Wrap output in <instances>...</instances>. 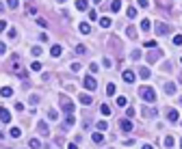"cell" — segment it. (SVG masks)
Returning a JSON list of instances; mask_svg holds the SVG:
<instances>
[{
	"label": "cell",
	"mask_w": 182,
	"mask_h": 149,
	"mask_svg": "<svg viewBox=\"0 0 182 149\" xmlns=\"http://www.w3.org/2000/svg\"><path fill=\"white\" fill-rule=\"evenodd\" d=\"M126 35H128L130 39H134V37H136V30H134V26H128V28H126Z\"/></svg>",
	"instance_id": "obj_24"
},
{
	"label": "cell",
	"mask_w": 182,
	"mask_h": 149,
	"mask_svg": "<svg viewBox=\"0 0 182 149\" xmlns=\"http://www.w3.org/2000/svg\"><path fill=\"white\" fill-rule=\"evenodd\" d=\"M85 89H89V91H96L98 89V82H96L93 76H85Z\"/></svg>",
	"instance_id": "obj_4"
},
{
	"label": "cell",
	"mask_w": 182,
	"mask_h": 149,
	"mask_svg": "<svg viewBox=\"0 0 182 149\" xmlns=\"http://www.w3.org/2000/svg\"><path fill=\"white\" fill-rule=\"evenodd\" d=\"M165 93H167V95H173V93H176V84H173V82H167V84H165Z\"/></svg>",
	"instance_id": "obj_18"
},
{
	"label": "cell",
	"mask_w": 182,
	"mask_h": 149,
	"mask_svg": "<svg viewBox=\"0 0 182 149\" xmlns=\"http://www.w3.org/2000/svg\"><path fill=\"white\" fill-rule=\"evenodd\" d=\"M28 147H31V149H39V147H41V143H39L37 138H31V140H28Z\"/></svg>",
	"instance_id": "obj_21"
},
{
	"label": "cell",
	"mask_w": 182,
	"mask_h": 149,
	"mask_svg": "<svg viewBox=\"0 0 182 149\" xmlns=\"http://www.w3.org/2000/svg\"><path fill=\"white\" fill-rule=\"evenodd\" d=\"M119 126H122V130H124V132H132L134 123H132L130 119H122V123H119Z\"/></svg>",
	"instance_id": "obj_5"
},
{
	"label": "cell",
	"mask_w": 182,
	"mask_h": 149,
	"mask_svg": "<svg viewBox=\"0 0 182 149\" xmlns=\"http://www.w3.org/2000/svg\"><path fill=\"white\" fill-rule=\"evenodd\" d=\"M39 102V95H31V104H37Z\"/></svg>",
	"instance_id": "obj_47"
},
{
	"label": "cell",
	"mask_w": 182,
	"mask_h": 149,
	"mask_svg": "<svg viewBox=\"0 0 182 149\" xmlns=\"http://www.w3.org/2000/svg\"><path fill=\"white\" fill-rule=\"evenodd\" d=\"M180 61H182V59H180Z\"/></svg>",
	"instance_id": "obj_60"
},
{
	"label": "cell",
	"mask_w": 182,
	"mask_h": 149,
	"mask_svg": "<svg viewBox=\"0 0 182 149\" xmlns=\"http://www.w3.org/2000/svg\"><path fill=\"white\" fill-rule=\"evenodd\" d=\"M59 99H61V110H63L65 115H72V112H74V104H72V99H70V97H65V95H61Z\"/></svg>",
	"instance_id": "obj_2"
},
{
	"label": "cell",
	"mask_w": 182,
	"mask_h": 149,
	"mask_svg": "<svg viewBox=\"0 0 182 149\" xmlns=\"http://www.w3.org/2000/svg\"><path fill=\"white\" fill-rule=\"evenodd\" d=\"M173 143H176V140H173L171 136H167V138H165V147H167V149H171V147H173Z\"/></svg>",
	"instance_id": "obj_33"
},
{
	"label": "cell",
	"mask_w": 182,
	"mask_h": 149,
	"mask_svg": "<svg viewBox=\"0 0 182 149\" xmlns=\"http://www.w3.org/2000/svg\"><path fill=\"white\" fill-rule=\"evenodd\" d=\"M119 9H122V0H113V2H111V11H113V13H117Z\"/></svg>",
	"instance_id": "obj_16"
},
{
	"label": "cell",
	"mask_w": 182,
	"mask_h": 149,
	"mask_svg": "<svg viewBox=\"0 0 182 149\" xmlns=\"http://www.w3.org/2000/svg\"><path fill=\"white\" fill-rule=\"evenodd\" d=\"M70 69H72V71H80V65H78V63H72V67H70Z\"/></svg>",
	"instance_id": "obj_45"
},
{
	"label": "cell",
	"mask_w": 182,
	"mask_h": 149,
	"mask_svg": "<svg viewBox=\"0 0 182 149\" xmlns=\"http://www.w3.org/2000/svg\"><path fill=\"white\" fill-rule=\"evenodd\" d=\"M78 28H80V33H82V35H89V33H91V26H89V24H85V22L80 24Z\"/></svg>",
	"instance_id": "obj_20"
},
{
	"label": "cell",
	"mask_w": 182,
	"mask_h": 149,
	"mask_svg": "<svg viewBox=\"0 0 182 149\" xmlns=\"http://www.w3.org/2000/svg\"><path fill=\"white\" fill-rule=\"evenodd\" d=\"M89 20H98V13L96 11H89Z\"/></svg>",
	"instance_id": "obj_46"
},
{
	"label": "cell",
	"mask_w": 182,
	"mask_h": 149,
	"mask_svg": "<svg viewBox=\"0 0 182 149\" xmlns=\"http://www.w3.org/2000/svg\"><path fill=\"white\" fill-rule=\"evenodd\" d=\"M67 149H78V147H76V143H70V145H67Z\"/></svg>",
	"instance_id": "obj_52"
},
{
	"label": "cell",
	"mask_w": 182,
	"mask_h": 149,
	"mask_svg": "<svg viewBox=\"0 0 182 149\" xmlns=\"http://www.w3.org/2000/svg\"><path fill=\"white\" fill-rule=\"evenodd\" d=\"M106 128H108V123H106V121H98V130H102V132H104Z\"/></svg>",
	"instance_id": "obj_36"
},
{
	"label": "cell",
	"mask_w": 182,
	"mask_h": 149,
	"mask_svg": "<svg viewBox=\"0 0 182 149\" xmlns=\"http://www.w3.org/2000/svg\"><path fill=\"white\" fill-rule=\"evenodd\" d=\"M80 104H85V106H89V104H93V99H91V95H85V93H80Z\"/></svg>",
	"instance_id": "obj_10"
},
{
	"label": "cell",
	"mask_w": 182,
	"mask_h": 149,
	"mask_svg": "<svg viewBox=\"0 0 182 149\" xmlns=\"http://www.w3.org/2000/svg\"><path fill=\"white\" fill-rule=\"evenodd\" d=\"M89 69H91V71H93V73H96V71H100V67H98V63H91V65H89Z\"/></svg>",
	"instance_id": "obj_42"
},
{
	"label": "cell",
	"mask_w": 182,
	"mask_h": 149,
	"mask_svg": "<svg viewBox=\"0 0 182 149\" xmlns=\"http://www.w3.org/2000/svg\"><path fill=\"white\" fill-rule=\"evenodd\" d=\"M167 119L173 123V121H178V110H173V108H169L167 110Z\"/></svg>",
	"instance_id": "obj_15"
},
{
	"label": "cell",
	"mask_w": 182,
	"mask_h": 149,
	"mask_svg": "<svg viewBox=\"0 0 182 149\" xmlns=\"http://www.w3.org/2000/svg\"><path fill=\"white\" fill-rule=\"evenodd\" d=\"M150 26H152L150 20H143V22H141V30H150Z\"/></svg>",
	"instance_id": "obj_29"
},
{
	"label": "cell",
	"mask_w": 182,
	"mask_h": 149,
	"mask_svg": "<svg viewBox=\"0 0 182 149\" xmlns=\"http://www.w3.org/2000/svg\"><path fill=\"white\" fill-rule=\"evenodd\" d=\"M37 24H39V26H43V28H46V26H48V22H46L43 17H37Z\"/></svg>",
	"instance_id": "obj_40"
},
{
	"label": "cell",
	"mask_w": 182,
	"mask_h": 149,
	"mask_svg": "<svg viewBox=\"0 0 182 149\" xmlns=\"http://www.w3.org/2000/svg\"><path fill=\"white\" fill-rule=\"evenodd\" d=\"M5 52H7V45H5V43H2V41H0V56H2V54H5Z\"/></svg>",
	"instance_id": "obj_43"
},
{
	"label": "cell",
	"mask_w": 182,
	"mask_h": 149,
	"mask_svg": "<svg viewBox=\"0 0 182 149\" xmlns=\"http://www.w3.org/2000/svg\"><path fill=\"white\" fill-rule=\"evenodd\" d=\"M59 2H67V0H59Z\"/></svg>",
	"instance_id": "obj_56"
},
{
	"label": "cell",
	"mask_w": 182,
	"mask_h": 149,
	"mask_svg": "<svg viewBox=\"0 0 182 149\" xmlns=\"http://www.w3.org/2000/svg\"><path fill=\"white\" fill-rule=\"evenodd\" d=\"M150 2H147V0H139V7H147Z\"/></svg>",
	"instance_id": "obj_51"
},
{
	"label": "cell",
	"mask_w": 182,
	"mask_h": 149,
	"mask_svg": "<svg viewBox=\"0 0 182 149\" xmlns=\"http://www.w3.org/2000/svg\"><path fill=\"white\" fill-rule=\"evenodd\" d=\"M115 93H117L115 84H113V82H111V84H106V95H115Z\"/></svg>",
	"instance_id": "obj_22"
},
{
	"label": "cell",
	"mask_w": 182,
	"mask_h": 149,
	"mask_svg": "<svg viewBox=\"0 0 182 149\" xmlns=\"http://www.w3.org/2000/svg\"><path fill=\"white\" fill-rule=\"evenodd\" d=\"M130 59H132V61H139V59H141V52H139V50H134V52L130 54Z\"/></svg>",
	"instance_id": "obj_34"
},
{
	"label": "cell",
	"mask_w": 182,
	"mask_h": 149,
	"mask_svg": "<svg viewBox=\"0 0 182 149\" xmlns=\"http://www.w3.org/2000/svg\"><path fill=\"white\" fill-rule=\"evenodd\" d=\"M76 52H78V54H85L87 48H85V45H76Z\"/></svg>",
	"instance_id": "obj_41"
},
{
	"label": "cell",
	"mask_w": 182,
	"mask_h": 149,
	"mask_svg": "<svg viewBox=\"0 0 182 149\" xmlns=\"http://www.w3.org/2000/svg\"><path fill=\"white\" fill-rule=\"evenodd\" d=\"M180 80H182V76H180Z\"/></svg>",
	"instance_id": "obj_59"
},
{
	"label": "cell",
	"mask_w": 182,
	"mask_h": 149,
	"mask_svg": "<svg viewBox=\"0 0 182 149\" xmlns=\"http://www.w3.org/2000/svg\"><path fill=\"white\" fill-rule=\"evenodd\" d=\"M173 43H176V45H182V35H176V37H173Z\"/></svg>",
	"instance_id": "obj_39"
},
{
	"label": "cell",
	"mask_w": 182,
	"mask_h": 149,
	"mask_svg": "<svg viewBox=\"0 0 182 149\" xmlns=\"http://www.w3.org/2000/svg\"><path fill=\"white\" fill-rule=\"evenodd\" d=\"M48 117L50 119H56V110H48Z\"/></svg>",
	"instance_id": "obj_50"
},
{
	"label": "cell",
	"mask_w": 182,
	"mask_h": 149,
	"mask_svg": "<svg viewBox=\"0 0 182 149\" xmlns=\"http://www.w3.org/2000/svg\"><path fill=\"white\" fill-rule=\"evenodd\" d=\"M102 63H104V67H111V65H113V61H111V59H104Z\"/></svg>",
	"instance_id": "obj_49"
},
{
	"label": "cell",
	"mask_w": 182,
	"mask_h": 149,
	"mask_svg": "<svg viewBox=\"0 0 182 149\" xmlns=\"http://www.w3.org/2000/svg\"><path fill=\"white\" fill-rule=\"evenodd\" d=\"M0 121H2V123H9L11 121V112L7 108H2V106H0Z\"/></svg>",
	"instance_id": "obj_6"
},
{
	"label": "cell",
	"mask_w": 182,
	"mask_h": 149,
	"mask_svg": "<svg viewBox=\"0 0 182 149\" xmlns=\"http://www.w3.org/2000/svg\"><path fill=\"white\" fill-rule=\"evenodd\" d=\"M5 28H7V22H5V20H0V33H2Z\"/></svg>",
	"instance_id": "obj_48"
},
{
	"label": "cell",
	"mask_w": 182,
	"mask_h": 149,
	"mask_svg": "<svg viewBox=\"0 0 182 149\" xmlns=\"http://www.w3.org/2000/svg\"><path fill=\"white\" fill-rule=\"evenodd\" d=\"M61 52H63V48H61V45H52V50H50V54H52V56H61Z\"/></svg>",
	"instance_id": "obj_19"
},
{
	"label": "cell",
	"mask_w": 182,
	"mask_h": 149,
	"mask_svg": "<svg viewBox=\"0 0 182 149\" xmlns=\"http://www.w3.org/2000/svg\"><path fill=\"white\" fill-rule=\"evenodd\" d=\"M31 52H33V56H39V54H41V52H43V50H41V48H39V45H35V48H33V50H31Z\"/></svg>",
	"instance_id": "obj_35"
},
{
	"label": "cell",
	"mask_w": 182,
	"mask_h": 149,
	"mask_svg": "<svg viewBox=\"0 0 182 149\" xmlns=\"http://www.w3.org/2000/svg\"><path fill=\"white\" fill-rule=\"evenodd\" d=\"M180 147H182V140H180Z\"/></svg>",
	"instance_id": "obj_58"
},
{
	"label": "cell",
	"mask_w": 182,
	"mask_h": 149,
	"mask_svg": "<svg viewBox=\"0 0 182 149\" xmlns=\"http://www.w3.org/2000/svg\"><path fill=\"white\" fill-rule=\"evenodd\" d=\"M28 15H37V9H35V7H33V5H31V7H28Z\"/></svg>",
	"instance_id": "obj_44"
},
{
	"label": "cell",
	"mask_w": 182,
	"mask_h": 149,
	"mask_svg": "<svg viewBox=\"0 0 182 149\" xmlns=\"http://www.w3.org/2000/svg\"><path fill=\"white\" fill-rule=\"evenodd\" d=\"M37 130H39V134H48V123L39 121V123H37Z\"/></svg>",
	"instance_id": "obj_13"
},
{
	"label": "cell",
	"mask_w": 182,
	"mask_h": 149,
	"mask_svg": "<svg viewBox=\"0 0 182 149\" xmlns=\"http://www.w3.org/2000/svg\"><path fill=\"white\" fill-rule=\"evenodd\" d=\"M100 112H102L104 117H108V115H111V108H108L106 104H102V106H100Z\"/></svg>",
	"instance_id": "obj_28"
},
{
	"label": "cell",
	"mask_w": 182,
	"mask_h": 149,
	"mask_svg": "<svg viewBox=\"0 0 182 149\" xmlns=\"http://www.w3.org/2000/svg\"><path fill=\"white\" fill-rule=\"evenodd\" d=\"M126 13H128V17H130V20H134V17H136V9H134V7H130Z\"/></svg>",
	"instance_id": "obj_31"
},
{
	"label": "cell",
	"mask_w": 182,
	"mask_h": 149,
	"mask_svg": "<svg viewBox=\"0 0 182 149\" xmlns=\"http://www.w3.org/2000/svg\"><path fill=\"white\" fill-rule=\"evenodd\" d=\"M91 140H93V143H98V145H100V143H102V140H104V136H102V134H100V132H96V134H93V136H91Z\"/></svg>",
	"instance_id": "obj_23"
},
{
	"label": "cell",
	"mask_w": 182,
	"mask_h": 149,
	"mask_svg": "<svg viewBox=\"0 0 182 149\" xmlns=\"http://www.w3.org/2000/svg\"><path fill=\"white\" fill-rule=\"evenodd\" d=\"M9 134H11L13 138H20V136H22V130H20V128H11V132H9Z\"/></svg>",
	"instance_id": "obj_25"
},
{
	"label": "cell",
	"mask_w": 182,
	"mask_h": 149,
	"mask_svg": "<svg viewBox=\"0 0 182 149\" xmlns=\"http://www.w3.org/2000/svg\"><path fill=\"white\" fill-rule=\"evenodd\" d=\"M161 56H163V52H158V50H156V52H150V54H147V61H150V63H156Z\"/></svg>",
	"instance_id": "obj_9"
},
{
	"label": "cell",
	"mask_w": 182,
	"mask_h": 149,
	"mask_svg": "<svg viewBox=\"0 0 182 149\" xmlns=\"http://www.w3.org/2000/svg\"><path fill=\"white\" fill-rule=\"evenodd\" d=\"M74 123H76V119H74L72 115H67V117H65V121H63V128H72Z\"/></svg>",
	"instance_id": "obj_12"
},
{
	"label": "cell",
	"mask_w": 182,
	"mask_h": 149,
	"mask_svg": "<svg viewBox=\"0 0 182 149\" xmlns=\"http://www.w3.org/2000/svg\"><path fill=\"white\" fill-rule=\"evenodd\" d=\"M143 115H145V117H150V119H152V117L156 119V115H158V110H156V108H143Z\"/></svg>",
	"instance_id": "obj_14"
},
{
	"label": "cell",
	"mask_w": 182,
	"mask_h": 149,
	"mask_svg": "<svg viewBox=\"0 0 182 149\" xmlns=\"http://www.w3.org/2000/svg\"><path fill=\"white\" fill-rule=\"evenodd\" d=\"M7 35H9V39H17V30H15V28H9Z\"/></svg>",
	"instance_id": "obj_32"
},
{
	"label": "cell",
	"mask_w": 182,
	"mask_h": 149,
	"mask_svg": "<svg viewBox=\"0 0 182 149\" xmlns=\"http://www.w3.org/2000/svg\"><path fill=\"white\" fill-rule=\"evenodd\" d=\"M124 82H128V84H130V82H134V71H130V69H126V71H124Z\"/></svg>",
	"instance_id": "obj_8"
},
{
	"label": "cell",
	"mask_w": 182,
	"mask_h": 149,
	"mask_svg": "<svg viewBox=\"0 0 182 149\" xmlns=\"http://www.w3.org/2000/svg\"><path fill=\"white\" fill-rule=\"evenodd\" d=\"M0 95H2V97H11L13 95V89L11 87H2V89H0Z\"/></svg>",
	"instance_id": "obj_17"
},
{
	"label": "cell",
	"mask_w": 182,
	"mask_h": 149,
	"mask_svg": "<svg viewBox=\"0 0 182 149\" xmlns=\"http://www.w3.org/2000/svg\"><path fill=\"white\" fill-rule=\"evenodd\" d=\"M126 104H128L126 95H119V97H117V106H126Z\"/></svg>",
	"instance_id": "obj_30"
},
{
	"label": "cell",
	"mask_w": 182,
	"mask_h": 149,
	"mask_svg": "<svg viewBox=\"0 0 182 149\" xmlns=\"http://www.w3.org/2000/svg\"><path fill=\"white\" fill-rule=\"evenodd\" d=\"M0 11H5V5H2V2H0Z\"/></svg>",
	"instance_id": "obj_54"
},
{
	"label": "cell",
	"mask_w": 182,
	"mask_h": 149,
	"mask_svg": "<svg viewBox=\"0 0 182 149\" xmlns=\"http://www.w3.org/2000/svg\"><path fill=\"white\" fill-rule=\"evenodd\" d=\"M76 9L78 11H87L89 9V2H87V0H76Z\"/></svg>",
	"instance_id": "obj_11"
},
{
	"label": "cell",
	"mask_w": 182,
	"mask_h": 149,
	"mask_svg": "<svg viewBox=\"0 0 182 149\" xmlns=\"http://www.w3.org/2000/svg\"><path fill=\"white\" fill-rule=\"evenodd\" d=\"M145 48H156V41H154V39H147V41H145Z\"/></svg>",
	"instance_id": "obj_37"
},
{
	"label": "cell",
	"mask_w": 182,
	"mask_h": 149,
	"mask_svg": "<svg viewBox=\"0 0 182 149\" xmlns=\"http://www.w3.org/2000/svg\"><path fill=\"white\" fill-rule=\"evenodd\" d=\"M93 2H96V5H100V2H102V0H93Z\"/></svg>",
	"instance_id": "obj_55"
},
{
	"label": "cell",
	"mask_w": 182,
	"mask_h": 149,
	"mask_svg": "<svg viewBox=\"0 0 182 149\" xmlns=\"http://www.w3.org/2000/svg\"><path fill=\"white\" fill-rule=\"evenodd\" d=\"M171 33V28L167 26V24H163V22H154V35H169Z\"/></svg>",
	"instance_id": "obj_3"
},
{
	"label": "cell",
	"mask_w": 182,
	"mask_h": 149,
	"mask_svg": "<svg viewBox=\"0 0 182 149\" xmlns=\"http://www.w3.org/2000/svg\"><path fill=\"white\" fill-rule=\"evenodd\" d=\"M180 106H182V97H180Z\"/></svg>",
	"instance_id": "obj_57"
},
{
	"label": "cell",
	"mask_w": 182,
	"mask_h": 149,
	"mask_svg": "<svg viewBox=\"0 0 182 149\" xmlns=\"http://www.w3.org/2000/svg\"><path fill=\"white\" fill-rule=\"evenodd\" d=\"M100 26H102V28H108V26H111V20H108V17H100Z\"/></svg>",
	"instance_id": "obj_27"
},
{
	"label": "cell",
	"mask_w": 182,
	"mask_h": 149,
	"mask_svg": "<svg viewBox=\"0 0 182 149\" xmlns=\"http://www.w3.org/2000/svg\"><path fill=\"white\" fill-rule=\"evenodd\" d=\"M7 7L9 9H17L20 7V0H7Z\"/></svg>",
	"instance_id": "obj_26"
},
{
	"label": "cell",
	"mask_w": 182,
	"mask_h": 149,
	"mask_svg": "<svg viewBox=\"0 0 182 149\" xmlns=\"http://www.w3.org/2000/svg\"><path fill=\"white\" fill-rule=\"evenodd\" d=\"M143 149H154V147L152 145H143Z\"/></svg>",
	"instance_id": "obj_53"
},
{
	"label": "cell",
	"mask_w": 182,
	"mask_h": 149,
	"mask_svg": "<svg viewBox=\"0 0 182 149\" xmlns=\"http://www.w3.org/2000/svg\"><path fill=\"white\" fill-rule=\"evenodd\" d=\"M31 69H33V71H39V69H41V63H37V61H35V63L31 65Z\"/></svg>",
	"instance_id": "obj_38"
},
{
	"label": "cell",
	"mask_w": 182,
	"mask_h": 149,
	"mask_svg": "<svg viewBox=\"0 0 182 149\" xmlns=\"http://www.w3.org/2000/svg\"><path fill=\"white\" fill-rule=\"evenodd\" d=\"M139 95L145 99V102H156V91L152 87H141L139 89Z\"/></svg>",
	"instance_id": "obj_1"
},
{
	"label": "cell",
	"mask_w": 182,
	"mask_h": 149,
	"mask_svg": "<svg viewBox=\"0 0 182 149\" xmlns=\"http://www.w3.org/2000/svg\"><path fill=\"white\" fill-rule=\"evenodd\" d=\"M139 76H141L143 80H147V78L152 76V71H150V67H139Z\"/></svg>",
	"instance_id": "obj_7"
}]
</instances>
